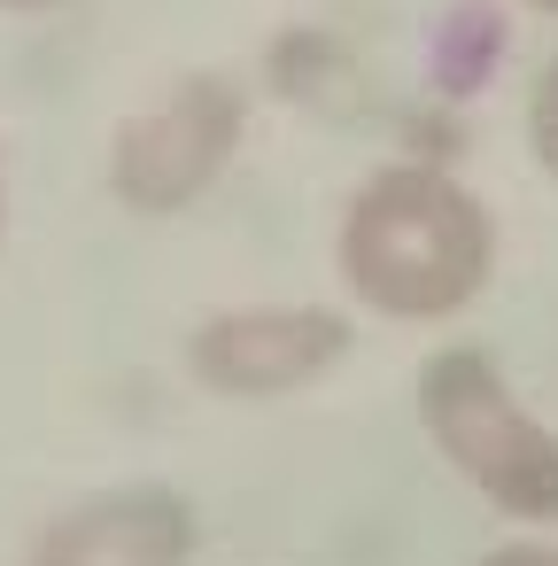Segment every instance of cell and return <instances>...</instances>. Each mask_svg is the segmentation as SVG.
<instances>
[{
	"instance_id": "cell-2",
	"label": "cell",
	"mask_w": 558,
	"mask_h": 566,
	"mask_svg": "<svg viewBox=\"0 0 558 566\" xmlns=\"http://www.w3.org/2000/svg\"><path fill=\"white\" fill-rule=\"evenodd\" d=\"M411 411H419L434 458L488 512H504L519 527H558V427L504 380L496 349L442 342L411 380Z\"/></svg>"
},
{
	"instance_id": "cell-10",
	"label": "cell",
	"mask_w": 558,
	"mask_h": 566,
	"mask_svg": "<svg viewBox=\"0 0 558 566\" xmlns=\"http://www.w3.org/2000/svg\"><path fill=\"white\" fill-rule=\"evenodd\" d=\"M0 233H9V156H0Z\"/></svg>"
},
{
	"instance_id": "cell-5",
	"label": "cell",
	"mask_w": 558,
	"mask_h": 566,
	"mask_svg": "<svg viewBox=\"0 0 558 566\" xmlns=\"http://www.w3.org/2000/svg\"><path fill=\"white\" fill-rule=\"evenodd\" d=\"M202 520L171 481H109L40 520L24 566H194Z\"/></svg>"
},
{
	"instance_id": "cell-6",
	"label": "cell",
	"mask_w": 558,
	"mask_h": 566,
	"mask_svg": "<svg viewBox=\"0 0 558 566\" xmlns=\"http://www.w3.org/2000/svg\"><path fill=\"white\" fill-rule=\"evenodd\" d=\"M496 55H504V24H496L488 0H457V9L427 32V71H434L442 94H473L496 71Z\"/></svg>"
},
{
	"instance_id": "cell-3",
	"label": "cell",
	"mask_w": 558,
	"mask_h": 566,
	"mask_svg": "<svg viewBox=\"0 0 558 566\" xmlns=\"http://www.w3.org/2000/svg\"><path fill=\"white\" fill-rule=\"evenodd\" d=\"M249 148V86L233 71H179L140 109L117 117L102 179L109 202L133 218H179L194 210Z\"/></svg>"
},
{
	"instance_id": "cell-9",
	"label": "cell",
	"mask_w": 558,
	"mask_h": 566,
	"mask_svg": "<svg viewBox=\"0 0 558 566\" xmlns=\"http://www.w3.org/2000/svg\"><path fill=\"white\" fill-rule=\"evenodd\" d=\"M40 9H63V0H0V17H40Z\"/></svg>"
},
{
	"instance_id": "cell-1",
	"label": "cell",
	"mask_w": 558,
	"mask_h": 566,
	"mask_svg": "<svg viewBox=\"0 0 558 566\" xmlns=\"http://www.w3.org/2000/svg\"><path fill=\"white\" fill-rule=\"evenodd\" d=\"M334 272L388 326H442L496 280V210L442 164L396 156L365 171L334 226Z\"/></svg>"
},
{
	"instance_id": "cell-7",
	"label": "cell",
	"mask_w": 558,
	"mask_h": 566,
	"mask_svg": "<svg viewBox=\"0 0 558 566\" xmlns=\"http://www.w3.org/2000/svg\"><path fill=\"white\" fill-rule=\"evenodd\" d=\"M527 156H535V171L558 187V55L535 71V86H527Z\"/></svg>"
},
{
	"instance_id": "cell-11",
	"label": "cell",
	"mask_w": 558,
	"mask_h": 566,
	"mask_svg": "<svg viewBox=\"0 0 558 566\" xmlns=\"http://www.w3.org/2000/svg\"><path fill=\"white\" fill-rule=\"evenodd\" d=\"M519 9H535V17H550V24H558V0H519Z\"/></svg>"
},
{
	"instance_id": "cell-4",
	"label": "cell",
	"mask_w": 558,
	"mask_h": 566,
	"mask_svg": "<svg viewBox=\"0 0 558 566\" xmlns=\"http://www.w3.org/2000/svg\"><path fill=\"white\" fill-rule=\"evenodd\" d=\"M357 349V318L334 303H225L194 318L187 334V380L225 403H272L303 396L326 373H341Z\"/></svg>"
},
{
	"instance_id": "cell-8",
	"label": "cell",
	"mask_w": 558,
	"mask_h": 566,
	"mask_svg": "<svg viewBox=\"0 0 558 566\" xmlns=\"http://www.w3.org/2000/svg\"><path fill=\"white\" fill-rule=\"evenodd\" d=\"M473 566H558V543H496Z\"/></svg>"
}]
</instances>
